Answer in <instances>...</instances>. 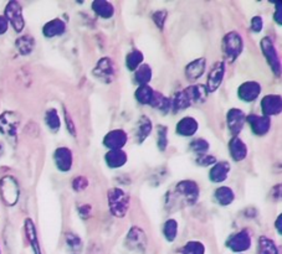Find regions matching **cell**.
<instances>
[{
	"instance_id": "27",
	"label": "cell",
	"mask_w": 282,
	"mask_h": 254,
	"mask_svg": "<svg viewBox=\"0 0 282 254\" xmlns=\"http://www.w3.org/2000/svg\"><path fill=\"white\" fill-rule=\"evenodd\" d=\"M91 7H92V10L95 11L96 15L102 19H111L115 15V7L112 5V3L107 2V0H95Z\"/></svg>"
},
{
	"instance_id": "52",
	"label": "cell",
	"mask_w": 282,
	"mask_h": 254,
	"mask_svg": "<svg viewBox=\"0 0 282 254\" xmlns=\"http://www.w3.org/2000/svg\"><path fill=\"white\" fill-rule=\"evenodd\" d=\"M0 254H2V249H0Z\"/></svg>"
},
{
	"instance_id": "49",
	"label": "cell",
	"mask_w": 282,
	"mask_h": 254,
	"mask_svg": "<svg viewBox=\"0 0 282 254\" xmlns=\"http://www.w3.org/2000/svg\"><path fill=\"white\" fill-rule=\"evenodd\" d=\"M9 30V21L5 19L4 15H0V36L4 35Z\"/></svg>"
},
{
	"instance_id": "37",
	"label": "cell",
	"mask_w": 282,
	"mask_h": 254,
	"mask_svg": "<svg viewBox=\"0 0 282 254\" xmlns=\"http://www.w3.org/2000/svg\"><path fill=\"white\" fill-rule=\"evenodd\" d=\"M178 228L179 224L174 218H169L164 222L162 231H163V236L167 239V242L172 243V242L175 241L176 236H178Z\"/></svg>"
},
{
	"instance_id": "26",
	"label": "cell",
	"mask_w": 282,
	"mask_h": 254,
	"mask_svg": "<svg viewBox=\"0 0 282 254\" xmlns=\"http://www.w3.org/2000/svg\"><path fill=\"white\" fill-rule=\"evenodd\" d=\"M153 129V124L152 121L148 118L147 116H142L139 118L138 123H137V128H136V140L139 144H142L148 136L150 135Z\"/></svg>"
},
{
	"instance_id": "9",
	"label": "cell",
	"mask_w": 282,
	"mask_h": 254,
	"mask_svg": "<svg viewBox=\"0 0 282 254\" xmlns=\"http://www.w3.org/2000/svg\"><path fill=\"white\" fill-rule=\"evenodd\" d=\"M93 76L104 83H111L116 77L115 62L111 57H102L92 70Z\"/></svg>"
},
{
	"instance_id": "14",
	"label": "cell",
	"mask_w": 282,
	"mask_h": 254,
	"mask_svg": "<svg viewBox=\"0 0 282 254\" xmlns=\"http://www.w3.org/2000/svg\"><path fill=\"white\" fill-rule=\"evenodd\" d=\"M246 123V114L239 108H232L226 114V124L229 130L235 136L241 133L244 129V125Z\"/></svg>"
},
{
	"instance_id": "24",
	"label": "cell",
	"mask_w": 282,
	"mask_h": 254,
	"mask_svg": "<svg viewBox=\"0 0 282 254\" xmlns=\"http://www.w3.org/2000/svg\"><path fill=\"white\" fill-rule=\"evenodd\" d=\"M229 153L234 161H243L247 156V145L239 136H234L229 142Z\"/></svg>"
},
{
	"instance_id": "31",
	"label": "cell",
	"mask_w": 282,
	"mask_h": 254,
	"mask_svg": "<svg viewBox=\"0 0 282 254\" xmlns=\"http://www.w3.org/2000/svg\"><path fill=\"white\" fill-rule=\"evenodd\" d=\"M65 243H66L68 254H81L84 244H82L81 238L78 235L72 232H67L65 235Z\"/></svg>"
},
{
	"instance_id": "5",
	"label": "cell",
	"mask_w": 282,
	"mask_h": 254,
	"mask_svg": "<svg viewBox=\"0 0 282 254\" xmlns=\"http://www.w3.org/2000/svg\"><path fill=\"white\" fill-rule=\"evenodd\" d=\"M20 197L19 182L14 176L5 175L0 179V199L7 206L13 207L18 204Z\"/></svg>"
},
{
	"instance_id": "10",
	"label": "cell",
	"mask_w": 282,
	"mask_h": 254,
	"mask_svg": "<svg viewBox=\"0 0 282 254\" xmlns=\"http://www.w3.org/2000/svg\"><path fill=\"white\" fill-rule=\"evenodd\" d=\"M126 245L128 249L143 253L147 249L146 232L138 226L131 227L126 236Z\"/></svg>"
},
{
	"instance_id": "22",
	"label": "cell",
	"mask_w": 282,
	"mask_h": 254,
	"mask_svg": "<svg viewBox=\"0 0 282 254\" xmlns=\"http://www.w3.org/2000/svg\"><path fill=\"white\" fill-rule=\"evenodd\" d=\"M128 155L123 149L108 150L107 153L105 154V161H106V165L110 169H118V167H122L123 165H126Z\"/></svg>"
},
{
	"instance_id": "51",
	"label": "cell",
	"mask_w": 282,
	"mask_h": 254,
	"mask_svg": "<svg viewBox=\"0 0 282 254\" xmlns=\"http://www.w3.org/2000/svg\"><path fill=\"white\" fill-rule=\"evenodd\" d=\"M3 154H4V145H3L2 143H0V158H2V156H3Z\"/></svg>"
},
{
	"instance_id": "47",
	"label": "cell",
	"mask_w": 282,
	"mask_h": 254,
	"mask_svg": "<svg viewBox=\"0 0 282 254\" xmlns=\"http://www.w3.org/2000/svg\"><path fill=\"white\" fill-rule=\"evenodd\" d=\"M281 2L276 3V9H275V14H273V20L277 25H282V10H281Z\"/></svg>"
},
{
	"instance_id": "34",
	"label": "cell",
	"mask_w": 282,
	"mask_h": 254,
	"mask_svg": "<svg viewBox=\"0 0 282 254\" xmlns=\"http://www.w3.org/2000/svg\"><path fill=\"white\" fill-rule=\"evenodd\" d=\"M258 254H280L278 248L271 238L261 236L258 243Z\"/></svg>"
},
{
	"instance_id": "50",
	"label": "cell",
	"mask_w": 282,
	"mask_h": 254,
	"mask_svg": "<svg viewBox=\"0 0 282 254\" xmlns=\"http://www.w3.org/2000/svg\"><path fill=\"white\" fill-rule=\"evenodd\" d=\"M275 228L276 231H277L278 235H282V215H278L277 218H276L275 221Z\"/></svg>"
},
{
	"instance_id": "2",
	"label": "cell",
	"mask_w": 282,
	"mask_h": 254,
	"mask_svg": "<svg viewBox=\"0 0 282 254\" xmlns=\"http://www.w3.org/2000/svg\"><path fill=\"white\" fill-rule=\"evenodd\" d=\"M108 207L111 213L117 218H123L127 215L131 206L130 195L121 187H112L107 193Z\"/></svg>"
},
{
	"instance_id": "43",
	"label": "cell",
	"mask_w": 282,
	"mask_h": 254,
	"mask_svg": "<svg viewBox=\"0 0 282 254\" xmlns=\"http://www.w3.org/2000/svg\"><path fill=\"white\" fill-rule=\"evenodd\" d=\"M88 186V180L85 176H78V178L73 179L72 181V188L76 192H81L85 191Z\"/></svg>"
},
{
	"instance_id": "3",
	"label": "cell",
	"mask_w": 282,
	"mask_h": 254,
	"mask_svg": "<svg viewBox=\"0 0 282 254\" xmlns=\"http://www.w3.org/2000/svg\"><path fill=\"white\" fill-rule=\"evenodd\" d=\"M21 117L14 110H5L0 114V134L9 139L10 143L18 140V128Z\"/></svg>"
},
{
	"instance_id": "48",
	"label": "cell",
	"mask_w": 282,
	"mask_h": 254,
	"mask_svg": "<svg viewBox=\"0 0 282 254\" xmlns=\"http://www.w3.org/2000/svg\"><path fill=\"white\" fill-rule=\"evenodd\" d=\"M91 211H92V208H91L90 205H82V206L79 208V215L82 219H87L91 215Z\"/></svg>"
},
{
	"instance_id": "36",
	"label": "cell",
	"mask_w": 282,
	"mask_h": 254,
	"mask_svg": "<svg viewBox=\"0 0 282 254\" xmlns=\"http://www.w3.org/2000/svg\"><path fill=\"white\" fill-rule=\"evenodd\" d=\"M144 56L143 53L139 50H132L130 53L126 56V67L131 72H135V71L141 65H143Z\"/></svg>"
},
{
	"instance_id": "42",
	"label": "cell",
	"mask_w": 282,
	"mask_h": 254,
	"mask_svg": "<svg viewBox=\"0 0 282 254\" xmlns=\"http://www.w3.org/2000/svg\"><path fill=\"white\" fill-rule=\"evenodd\" d=\"M167 18H168V11L163 10V9L157 10L156 13H153V15H152L153 22H155V25L159 29V30H163L164 29Z\"/></svg>"
},
{
	"instance_id": "11",
	"label": "cell",
	"mask_w": 282,
	"mask_h": 254,
	"mask_svg": "<svg viewBox=\"0 0 282 254\" xmlns=\"http://www.w3.org/2000/svg\"><path fill=\"white\" fill-rule=\"evenodd\" d=\"M226 72V66H225L224 61H218L213 65L210 68L209 73H208V79H207V91L208 93L216 92L223 83V79Z\"/></svg>"
},
{
	"instance_id": "13",
	"label": "cell",
	"mask_w": 282,
	"mask_h": 254,
	"mask_svg": "<svg viewBox=\"0 0 282 254\" xmlns=\"http://www.w3.org/2000/svg\"><path fill=\"white\" fill-rule=\"evenodd\" d=\"M54 162H55V166L58 167V170L61 171V173H68V171L72 169L73 155L70 148H58L55 150V153H54Z\"/></svg>"
},
{
	"instance_id": "16",
	"label": "cell",
	"mask_w": 282,
	"mask_h": 254,
	"mask_svg": "<svg viewBox=\"0 0 282 254\" xmlns=\"http://www.w3.org/2000/svg\"><path fill=\"white\" fill-rule=\"evenodd\" d=\"M246 123H249L251 132L258 136L266 135L271 129V119L269 117L250 114L246 117Z\"/></svg>"
},
{
	"instance_id": "23",
	"label": "cell",
	"mask_w": 282,
	"mask_h": 254,
	"mask_svg": "<svg viewBox=\"0 0 282 254\" xmlns=\"http://www.w3.org/2000/svg\"><path fill=\"white\" fill-rule=\"evenodd\" d=\"M66 31V24L61 19H53L44 25L42 27V35L46 39H53L56 36L64 35Z\"/></svg>"
},
{
	"instance_id": "38",
	"label": "cell",
	"mask_w": 282,
	"mask_h": 254,
	"mask_svg": "<svg viewBox=\"0 0 282 254\" xmlns=\"http://www.w3.org/2000/svg\"><path fill=\"white\" fill-rule=\"evenodd\" d=\"M170 102H172V109L174 110V112H182V110H185L187 108H189L190 105H192L189 98H188V96L184 92V90L176 93L174 98L170 99Z\"/></svg>"
},
{
	"instance_id": "19",
	"label": "cell",
	"mask_w": 282,
	"mask_h": 254,
	"mask_svg": "<svg viewBox=\"0 0 282 254\" xmlns=\"http://www.w3.org/2000/svg\"><path fill=\"white\" fill-rule=\"evenodd\" d=\"M198 129L199 123L195 118H193V117H184V118H182L175 125L176 134H179L181 136H185V138L195 135Z\"/></svg>"
},
{
	"instance_id": "40",
	"label": "cell",
	"mask_w": 282,
	"mask_h": 254,
	"mask_svg": "<svg viewBox=\"0 0 282 254\" xmlns=\"http://www.w3.org/2000/svg\"><path fill=\"white\" fill-rule=\"evenodd\" d=\"M182 254H205V245L199 241H189L181 248Z\"/></svg>"
},
{
	"instance_id": "29",
	"label": "cell",
	"mask_w": 282,
	"mask_h": 254,
	"mask_svg": "<svg viewBox=\"0 0 282 254\" xmlns=\"http://www.w3.org/2000/svg\"><path fill=\"white\" fill-rule=\"evenodd\" d=\"M35 46V40L31 35H22L15 40L16 51L22 56H28L33 52Z\"/></svg>"
},
{
	"instance_id": "39",
	"label": "cell",
	"mask_w": 282,
	"mask_h": 254,
	"mask_svg": "<svg viewBox=\"0 0 282 254\" xmlns=\"http://www.w3.org/2000/svg\"><path fill=\"white\" fill-rule=\"evenodd\" d=\"M209 143H208L205 139H194V140L190 142L189 144V149L190 151H193V153L196 154L198 156H203L207 155L208 150H209Z\"/></svg>"
},
{
	"instance_id": "32",
	"label": "cell",
	"mask_w": 282,
	"mask_h": 254,
	"mask_svg": "<svg viewBox=\"0 0 282 254\" xmlns=\"http://www.w3.org/2000/svg\"><path fill=\"white\" fill-rule=\"evenodd\" d=\"M149 105L164 114L169 112V109H172V102H170V99L159 92H155V96H153V99Z\"/></svg>"
},
{
	"instance_id": "33",
	"label": "cell",
	"mask_w": 282,
	"mask_h": 254,
	"mask_svg": "<svg viewBox=\"0 0 282 254\" xmlns=\"http://www.w3.org/2000/svg\"><path fill=\"white\" fill-rule=\"evenodd\" d=\"M45 124L53 133H58L61 128V119H60L58 110L55 108H49L45 112Z\"/></svg>"
},
{
	"instance_id": "4",
	"label": "cell",
	"mask_w": 282,
	"mask_h": 254,
	"mask_svg": "<svg viewBox=\"0 0 282 254\" xmlns=\"http://www.w3.org/2000/svg\"><path fill=\"white\" fill-rule=\"evenodd\" d=\"M223 52L227 62L233 64L244 50V39L238 31H230L223 38Z\"/></svg>"
},
{
	"instance_id": "17",
	"label": "cell",
	"mask_w": 282,
	"mask_h": 254,
	"mask_svg": "<svg viewBox=\"0 0 282 254\" xmlns=\"http://www.w3.org/2000/svg\"><path fill=\"white\" fill-rule=\"evenodd\" d=\"M261 110H263V116L265 117H272L277 116L281 113L282 109V99L278 94H267L261 99L260 103Z\"/></svg>"
},
{
	"instance_id": "46",
	"label": "cell",
	"mask_w": 282,
	"mask_h": 254,
	"mask_svg": "<svg viewBox=\"0 0 282 254\" xmlns=\"http://www.w3.org/2000/svg\"><path fill=\"white\" fill-rule=\"evenodd\" d=\"M250 27H251V30L253 31V33L259 34L263 31V27H264V20L261 16L256 15L253 16V18L251 19V25H250Z\"/></svg>"
},
{
	"instance_id": "20",
	"label": "cell",
	"mask_w": 282,
	"mask_h": 254,
	"mask_svg": "<svg viewBox=\"0 0 282 254\" xmlns=\"http://www.w3.org/2000/svg\"><path fill=\"white\" fill-rule=\"evenodd\" d=\"M24 231H25V236H27V241L29 242L34 254H42L41 247H40V242H39L38 231H36L35 223L33 222V219L31 218L25 219Z\"/></svg>"
},
{
	"instance_id": "18",
	"label": "cell",
	"mask_w": 282,
	"mask_h": 254,
	"mask_svg": "<svg viewBox=\"0 0 282 254\" xmlns=\"http://www.w3.org/2000/svg\"><path fill=\"white\" fill-rule=\"evenodd\" d=\"M205 70H207V60L204 57L193 60L192 62H189L185 66V77H187L188 81L194 82L204 75Z\"/></svg>"
},
{
	"instance_id": "8",
	"label": "cell",
	"mask_w": 282,
	"mask_h": 254,
	"mask_svg": "<svg viewBox=\"0 0 282 254\" xmlns=\"http://www.w3.org/2000/svg\"><path fill=\"white\" fill-rule=\"evenodd\" d=\"M251 243L252 239L249 231L241 230L230 236L225 244L234 253H244L251 248Z\"/></svg>"
},
{
	"instance_id": "15",
	"label": "cell",
	"mask_w": 282,
	"mask_h": 254,
	"mask_svg": "<svg viewBox=\"0 0 282 254\" xmlns=\"http://www.w3.org/2000/svg\"><path fill=\"white\" fill-rule=\"evenodd\" d=\"M261 93V84L256 81H246L238 88V97L243 102L251 103L256 101Z\"/></svg>"
},
{
	"instance_id": "28",
	"label": "cell",
	"mask_w": 282,
	"mask_h": 254,
	"mask_svg": "<svg viewBox=\"0 0 282 254\" xmlns=\"http://www.w3.org/2000/svg\"><path fill=\"white\" fill-rule=\"evenodd\" d=\"M214 199L220 206H229L235 200V193L229 186H220L215 190Z\"/></svg>"
},
{
	"instance_id": "1",
	"label": "cell",
	"mask_w": 282,
	"mask_h": 254,
	"mask_svg": "<svg viewBox=\"0 0 282 254\" xmlns=\"http://www.w3.org/2000/svg\"><path fill=\"white\" fill-rule=\"evenodd\" d=\"M199 196H200L199 185L193 180H183L166 195V206L174 210H179L184 206H192L196 204Z\"/></svg>"
},
{
	"instance_id": "12",
	"label": "cell",
	"mask_w": 282,
	"mask_h": 254,
	"mask_svg": "<svg viewBox=\"0 0 282 254\" xmlns=\"http://www.w3.org/2000/svg\"><path fill=\"white\" fill-rule=\"evenodd\" d=\"M128 142V135L123 129H113L111 132H108L106 135L104 136V143L105 148H107L108 150H119L123 149L124 145Z\"/></svg>"
},
{
	"instance_id": "44",
	"label": "cell",
	"mask_w": 282,
	"mask_h": 254,
	"mask_svg": "<svg viewBox=\"0 0 282 254\" xmlns=\"http://www.w3.org/2000/svg\"><path fill=\"white\" fill-rule=\"evenodd\" d=\"M216 158L212 155H203V156H198L196 158V164L200 165V166H213V165L216 164Z\"/></svg>"
},
{
	"instance_id": "41",
	"label": "cell",
	"mask_w": 282,
	"mask_h": 254,
	"mask_svg": "<svg viewBox=\"0 0 282 254\" xmlns=\"http://www.w3.org/2000/svg\"><path fill=\"white\" fill-rule=\"evenodd\" d=\"M157 145L161 151H164L168 147V127L158 125L157 127Z\"/></svg>"
},
{
	"instance_id": "6",
	"label": "cell",
	"mask_w": 282,
	"mask_h": 254,
	"mask_svg": "<svg viewBox=\"0 0 282 254\" xmlns=\"http://www.w3.org/2000/svg\"><path fill=\"white\" fill-rule=\"evenodd\" d=\"M260 46H261V51H263V55L265 59H266L269 66L271 67L272 72L277 77H280L281 61H280V57H278L277 48L275 46L273 40L270 38V36H265V38L261 40Z\"/></svg>"
},
{
	"instance_id": "35",
	"label": "cell",
	"mask_w": 282,
	"mask_h": 254,
	"mask_svg": "<svg viewBox=\"0 0 282 254\" xmlns=\"http://www.w3.org/2000/svg\"><path fill=\"white\" fill-rule=\"evenodd\" d=\"M152 68H150L149 65H141L137 70L135 71V81L136 83L139 86H146L150 82L152 79Z\"/></svg>"
},
{
	"instance_id": "21",
	"label": "cell",
	"mask_w": 282,
	"mask_h": 254,
	"mask_svg": "<svg viewBox=\"0 0 282 254\" xmlns=\"http://www.w3.org/2000/svg\"><path fill=\"white\" fill-rule=\"evenodd\" d=\"M230 170H232V166L227 161L216 162L209 171L210 181L214 182V184H221L227 179Z\"/></svg>"
},
{
	"instance_id": "25",
	"label": "cell",
	"mask_w": 282,
	"mask_h": 254,
	"mask_svg": "<svg viewBox=\"0 0 282 254\" xmlns=\"http://www.w3.org/2000/svg\"><path fill=\"white\" fill-rule=\"evenodd\" d=\"M185 94L189 98L190 103L193 104H201L207 101L208 98V91L207 87L203 84H193L189 86L184 90Z\"/></svg>"
},
{
	"instance_id": "30",
	"label": "cell",
	"mask_w": 282,
	"mask_h": 254,
	"mask_svg": "<svg viewBox=\"0 0 282 254\" xmlns=\"http://www.w3.org/2000/svg\"><path fill=\"white\" fill-rule=\"evenodd\" d=\"M156 91L150 87L149 84L139 86L135 92V98L139 104L142 105H149L152 102L153 96H155Z\"/></svg>"
},
{
	"instance_id": "45",
	"label": "cell",
	"mask_w": 282,
	"mask_h": 254,
	"mask_svg": "<svg viewBox=\"0 0 282 254\" xmlns=\"http://www.w3.org/2000/svg\"><path fill=\"white\" fill-rule=\"evenodd\" d=\"M64 118H65V124H66L68 133H70L72 136H75L76 135L75 123H73L72 118H71V116H70V113L67 112V109L65 107H64Z\"/></svg>"
},
{
	"instance_id": "7",
	"label": "cell",
	"mask_w": 282,
	"mask_h": 254,
	"mask_svg": "<svg viewBox=\"0 0 282 254\" xmlns=\"http://www.w3.org/2000/svg\"><path fill=\"white\" fill-rule=\"evenodd\" d=\"M5 19L9 21V25L13 26L16 33H21L25 27V20L22 16L21 4L16 0H11L7 4L4 9Z\"/></svg>"
}]
</instances>
